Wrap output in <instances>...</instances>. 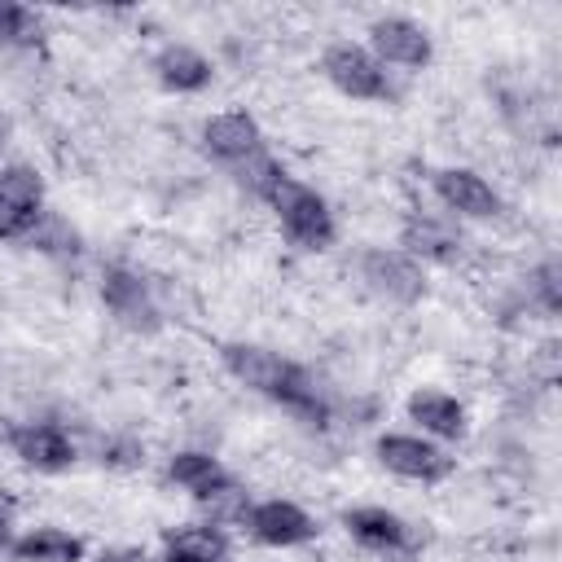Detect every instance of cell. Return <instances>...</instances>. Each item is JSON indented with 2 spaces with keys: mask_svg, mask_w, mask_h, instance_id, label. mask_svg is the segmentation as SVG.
<instances>
[{
  "mask_svg": "<svg viewBox=\"0 0 562 562\" xmlns=\"http://www.w3.org/2000/svg\"><path fill=\"white\" fill-rule=\"evenodd\" d=\"M101 294H105V307H110L123 325H132V329H158V307H154V299H149V285H145L136 272L110 268L105 281H101Z\"/></svg>",
  "mask_w": 562,
  "mask_h": 562,
  "instance_id": "7",
  "label": "cell"
},
{
  "mask_svg": "<svg viewBox=\"0 0 562 562\" xmlns=\"http://www.w3.org/2000/svg\"><path fill=\"white\" fill-rule=\"evenodd\" d=\"M435 193L452 206V211H461V215H474V220H483V215H496V193H492V184L487 180H479L474 171H465V167H448V171H439L435 176Z\"/></svg>",
  "mask_w": 562,
  "mask_h": 562,
  "instance_id": "9",
  "label": "cell"
},
{
  "mask_svg": "<svg viewBox=\"0 0 562 562\" xmlns=\"http://www.w3.org/2000/svg\"><path fill=\"white\" fill-rule=\"evenodd\" d=\"M347 527L360 544H373V549H404L408 544V527L386 509H351Z\"/></svg>",
  "mask_w": 562,
  "mask_h": 562,
  "instance_id": "15",
  "label": "cell"
},
{
  "mask_svg": "<svg viewBox=\"0 0 562 562\" xmlns=\"http://www.w3.org/2000/svg\"><path fill=\"white\" fill-rule=\"evenodd\" d=\"M162 562H189V558H176V553H167V558H162Z\"/></svg>",
  "mask_w": 562,
  "mask_h": 562,
  "instance_id": "24",
  "label": "cell"
},
{
  "mask_svg": "<svg viewBox=\"0 0 562 562\" xmlns=\"http://www.w3.org/2000/svg\"><path fill=\"white\" fill-rule=\"evenodd\" d=\"M44 184L31 167H4L0 171V237H13L35 224Z\"/></svg>",
  "mask_w": 562,
  "mask_h": 562,
  "instance_id": "6",
  "label": "cell"
},
{
  "mask_svg": "<svg viewBox=\"0 0 562 562\" xmlns=\"http://www.w3.org/2000/svg\"><path fill=\"white\" fill-rule=\"evenodd\" d=\"M4 540H9V514L0 509V544H4Z\"/></svg>",
  "mask_w": 562,
  "mask_h": 562,
  "instance_id": "22",
  "label": "cell"
},
{
  "mask_svg": "<svg viewBox=\"0 0 562 562\" xmlns=\"http://www.w3.org/2000/svg\"><path fill=\"white\" fill-rule=\"evenodd\" d=\"M202 136H206V149H211L220 162H228L233 171H241L246 162H255V158L268 154V149H263V136H259V127H255V119L241 114V110L211 119Z\"/></svg>",
  "mask_w": 562,
  "mask_h": 562,
  "instance_id": "4",
  "label": "cell"
},
{
  "mask_svg": "<svg viewBox=\"0 0 562 562\" xmlns=\"http://www.w3.org/2000/svg\"><path fill=\"white\" fill-rule=\"evenodd\" d=\"M0 439H4V426H0Z\"/></svg>",
  "mask_w": 562,
  "mask_h": 562,
  "instance_id": "25",
  "label": "cell"
},
{
  "mask_svg": "<svg viewBox=\"0 0 562 562\" xmlns=\"http://www.w3.org/2000/svg\"><path fill=\"white\" fill-rule=\"evenodd\" d=\"M167 553L189 558V562H224L228 544L215 527H180V531L167 536Z\"/></svg>",
  "mask_w": 562,
  "mask_h": 562,
  "instance_id": "17",
  "label": "cell"
},
{
  "mask_svg": "<svg viewBox=\"0 0 562 562\" xmlns=\"http://www.w3.org/2000/svg\"><path fill=\"white\" fill-rule=\"evenodd\" d=\"M18 558L22 562H79L83 558V544L66 531H35L26 540H18Z\"/></svg>",
  "mask_w": 562,
  "mask_h": 562,
  "instance_id": "19",
  "label": "cell"
},
{
  "mask_svg": "<svg viewBox=\"0 0 562 562\" xmlns=\"http://www.w3.org/2000/svg\"><path fill=\"white\" fill-rule=\"evenodd\" d=\"M408 413H413L426 430H435V435H443V439H457V435L465 430L461 404H457L452 395H443V391H417V395L408 400Z\"/></svg>",
  "mask_w": 562,
  "mask_h": 562,
  "instance_id": "14",
  "label": "cell"
},
{
  "mask_svg": "<svg viewBox=\"0 0 562 562\" xmlns=\"http://www.w3.org/2000/svg\"><path fill=\"white\" fill-rule=\"evenodd\" d=\"M101 562H140V558H136V553H105Z\"/></svg>",
  "mask_w": 562,
  "mask_h": 562,
  "instance_id": "21",
  "label": "cell"
},
{
  "mask_svg": "<svg viewBox=\"0 0 562 562\" xmlns=\"http://www.w3.org/2000/svg\"><path fill=\"white\" fill-rule=\"evenodd\" d=\"M325 75H329V83H334L338 92H347V97H356V101H378V97H386V79H382V70H378V61H373L364 48H356V44H334V48L325 53Z\"/></svg>",
  "mask_w": 562,
  "mask_h": 562,
  "instance_id": "3",
  "label": "cell"
},
{
  "mask_svg": "<svg viewBox=\"0 0 562 562\" xmlns=\"http://www.w3.org/2000/svg\"><path fill=\"white\" fill-rule=\"evenodd\" d=\"M263 198L277 206L281 228H285V237H290L294 246H303V250H325V246L334 241L329 206H325L307 184H299L294 176H277Z\"/></svg>",
  "mask_w": 562,
  "mask_h": 562,
  "instance_id": "2",
  "label": "cell"
},
{
  "mask_svg": "<svg viewBox=\"0 0 562 562\" xmlns=\"http://www.w3.org/2000/svg\"><path fill=\"white\" fill-rule=\"evenodd\" d=\"M4 136H9V123H4V119H0V145H4Z\"/></svg>",
  "mask_w": 562,
  "mask_h": 562,
  "instance_id": "23",
  "label": "cell"
},
{
  "mask_svg": "<svg viewBox=\"0 0 562 562\" xmlns=\"http://www.w3.org/2000/svg\"><path fill=\"white\" fill-rule=\"evenodd\" d=\"M250 531L263 540V544H303L312 540V518L290 505V501H268L259 509H250Z\"/></svg>",
  "mask_w": 562,
  "mask_h": 562,
  "instance_id": "11",
  "label": "cell"
},
{
  "mask_svg": "<svg viewBox=\"0 0 562 562\" xmlns=\"http://www.w3.org/2000/svg\"><path fill=\"white\" fill-rule=\"evenodd\" d=\"M35 40H40L35 13L22 4H0V44H35Z\"/></svg>",
  "mask_w": 562,
  "mask_h": 562,
  "instance_id": "20",
  "label": "cell"
},
{
  "mask_svg": "<svg viewBox=\"0 0 562 562\" xmlns=\"http://www.w3.org/2000/svg\"><path fill=\"white\" fill-rule=\"evenodd\" d=\"M171 479H176L180 487H189L193 496H202V501H215V496L228 492L224 465H220L215 457H206V452H180V457L171 461Z\"/></svg>",
  "mask_w": 562,
  "mask_h": 562,
  "instance_id": "13",
  "label": "cell"
},
{
  "mask_svg": "<svg viewBox=\"0 0 562 562\" xmlns=\"http://www.w3.org/2000/svg\"><path fill=\"white\" fill-rule=\"evenodd\" d=\"M9 439H13L18 457H22L26 465H35V470H66V465L75 461L70 439H66L61 426H53V422H44V426H22V430H13Z\"/></svg>",
  "mask_w": 562,
  "mask_h": 562,
  "instance_id": "10",
  "label": "cell"
},
{
  "mask_svg": "<svg viewBox=\"0 0 562 562\" xmlns=\"http://www.w3.org/2000/svg\"><path fill=\"white\" fill-rule=\"evenodd\" d=\"M373 48L386 61H400V66H426L430 61V40L422 35V26H413L404 18L373 22Z\"/></svg>",
  "mask_w": 562,
  "mask_h": 562,
  "instance_id": "12",
  "label": "cell"
},
{
  "mask_svg": "<svg viewBox=\"0 0 562 562\" xmlns=\"http://www.w3.org/2000/svg\"><path fill=\"white\" fill-rule=\"evenodd\" d=\"M154 70H158V79H162L167 88H176V92H198V88L211 79L206 57H198L193 48H180V44L167 48V53H158Z\"/></svg>",
  "mask_w": 562,
  "mask_h": 562,
  "instance_id": "16",
  "label": "cell"
},
{
  "mask_svg": "<svg viewBox=\"0 0 562 562\" xmlns=\"http://www.w3.org/2000/svg\"><path fill=\"white\" fill-rule=\"evenodd\" d=\"M224 364L246 382V386H255V391H263L268 400H277V404H285V408H294L299 417H307V422H325V404H321V395H316V386H312V378L294 364V360H281V356H272V351H263V347H224Z\"/></svg>",
  "mask_w": 562,
  "mask_h": 562,
  "instance_id": "1",
  "label": "cell"
},
{
  "mask_svg": "<svg viewBox=\"0 0 562 562\" xmlns=\"http://www.w3.org/2000/svg\"><path fill=\"white\" fill-rule=\"evenodd\" d=\"M404 241H408L413 250L430 255V259H443V263H452L457 250H461L457 233H452L448 224H439V220H408V224H404Z\"/></svg>",
  "mask_w": 562,
  "mask_h": 562,
  "instance_id": "18",
  "label": "cell"
},
{
  "mask_svg": "<svg viewBox=\"0 0 562 562\" xmlns=\"http://www.w3.org/2000/svg\"><path fill=\"white\" fill-rule=\"evenodd\" d=\"M378 457H382L386 470H395L404 479H422V483H435L452 470V457H443L435 443L413 439V435H386L378 443Z\"/></svg>",
  "mask_w": 562,
  "mask_h": 562,
  "instance_id": "5",
  "label": "cell"
},
{
  "mask_svg": "<svg viewBox=\"0 0 562 562\" xmlns=\"http://www.w3.org/2000/svg\"><path fill=\"white\" fill-rule=\"evenodd\" d=\"M360 268H364V281L378 290V294H386V299H400V303H413L417 294H422V272L404 259V255H391V250H369L364 259H360Z\"/></svg>",
  "mask_w": 562,
  "mask_h": 562,
  "instance_id": "8",
  "label": "cell"
}]
</instances>
